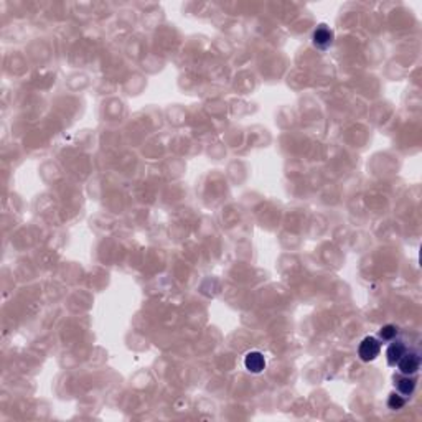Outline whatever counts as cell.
<instances>
[{
    "label": "cell",
    "mask_w": 422,
    "mask_h": 422,
    "mask_svg": "<svg viewBox=\"0 0 422 422\" xmlns=\"http://www.w3.org/2000/svg\"><path fill=\"white\" fill-rule=\"evenodd\" d=\"M244 366L249 373L257 375L266 368V358H264V355L261 352H249L244 356Z\"/></svg>",
    "instance_id": "2"
},
{
    "label": "cell",
    "mask_w": 422,
    "mask_h": 422,
    "mask_svg": "<svg viewBox=\"0 0 422 422\" xmlns=\"http://www.w3.org/2000/svg\"><path fill=\"white\" fill-rule=\"evenodd\" d=\"M398 363H399V369H401V373L409 376V375H414L419 369V363L420 361H419V356L417 355H414V353L406 355L404 353V356Z\"/></svg>",
    "instance_id": "3"
},
{
    "label": "cell",
    "mask_w": 422,
    "mask_h": 422,
    "mask_svg": "<svg viewBox=\"0 0 422 422\" xmlns=\"http://www.w3.org/2000/svg\"><path fill=\"white\" fill-rule=\"evenodd\" d=\"M381 338L383 340H392L398 335V328L394 327V325H384L383 328H381Z\"/></svg>",
    "instance_id": "7"
},
{
    "label": "cell",
    "mask_w": 422,
    "mask_h": 422,
    "mask_svg": "<svg viewBox=\"0 0 422 422\" xmlns=\"http://www.w3.org/2000/svg\"><path fill=\"white\" fill-rule=\"evenodd\" d=\"M406 353V346L403 345V343H392V345L388 348V363L389 364H396L399 360L403 358Z\"/></svg>",
    "instance_id": "5"
},
{
    "label": "cell",
    "mask_w": 422,
    "mask_h": 422,
    "mask_svg": "<svg viewBox=\"0 0 422 422\" xmlns=\"http://www.w3.org/2000/svg\"><path fill=\"white\" fill-rule=\"evenodd\" d=\"M381 352V345H380V341H378L376 338L373 337H366L363 341H361V345L358 348V355H360V358L363 361H373L378 355H380Z\"/></svg>",
    "instance_id": "1"
},
{
    "label": "cell",
    "mask_w": 422,
    "mask_h": 422,
    "mask_svg": "<svg viewBox=\"0 0 422 422\" xmlns=\"http://www.w3.org/2000/svg\"><path fill=\"white\" fill-rule=\"evenodd\" d=\"M404 398L403 396H399V394H391L389 399H388V406L391 407V409H401V407L404 406Z\"/></svg>",
    "instance_id": "8"
},
{
    "label": "cell",
    "mask_w": 422,
    "mask_h": 422,
    "mask_svg": "<svg viewBox=\"0 0 422 422\" xmlns=\"http://www.w3.org/2000/svg\"><path fill=\"white\" fill-rule=\"evenodd\" d=\"M333 41V32L325 25H320L315 32H313V43L320 48L328 46Z\"/></svg>",
    "instance_id": "4"
},
{
    "label": "cell",
    "mask_w": 422,
    "mask_h": 422,
    "mask_svg": "<svg viewBox=\"0 0 422 422\" xmlns=\"http://www.w3.org/2000/svg\"><path fill=\"white\" fill-rule=\"evenodd\" d=\"M414 388H416V381L411 380V378H404V380H401V381L398 383V389H399V392H401V394H404V396L412 394Z\"/></svg>",
    "instance_id": "6"
}]
</instances>
